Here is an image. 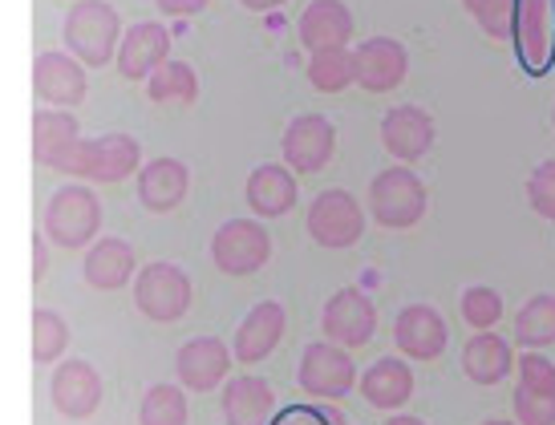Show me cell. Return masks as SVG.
I'll return each instance as SVG.
<instances>
[{"mask_svg": "<svg viewBox=\"0 0 555 425\" xmlns=\"http://www.w3.org/2000/svg\"><path fill=\"white\" fill-rule=\"evenodd\" d=\"M62 37L81 65H109L122 41V16L106 0H78L65 13Z\"/></svg>", "mask_w": 555, "mask_h": 425, "instance_id": "1", "label": "cell"}, {"mask_svg": "<svg viewBox=\"0 0 555 425\" xmlns=\"http://www.w3.org/2000/svg\"><path fill=\"white\" fill-rule=\"evenodd\" d=\"M142 167V146L134 134H98V138H78L74 151L65 154V163L57 170L78 175L86 182H122L130 175H139Z\"/></svg>", "mask_w": 555, "mask_h": 425, "instance_id": "2", "label": "cell"}, {"mask_svg": "<svg viewBox=\"0 0 555 425\" xmlns=\"http://www.w3.org/2000/svg\"><path fill=\"white\" fill-rule=\"evenodd\" d=\"M102 231V198L93 195L86 182L53 191L46 203V240L57 247H90Z\"/></svg>", "mask_w": 555, "mask_h": 425, "instance_id": "3", "label": "cell"}, {"mask_svg": "<svg viewBox=\"0 0 555 425\" xmlns=\"http://www.w3.org/2000/svg\"><path fill=\"white\" fill-rule=\"evenodd\" d=\"M426 186L410 167H389L370 182V211L386 231H410L426 219Z\"/></svg>", "mask_w": 555, "mask_h": 425, "instance_id": "4", "label": "cell"}, {"mask_svg": "<svg viewBox=\"0 0 555 425\" xmlns=\"http://www.w3.org/2000/svg\"><path fill=\"white\" fill-rule=\"evenodd\" d=\"M195 300V284L179 263L155 259L134 275V308L155 324H175L186 317V308Z\"/></svg>", "mask_w": 555, "mask_h": 425, "instance_id": "5", "label": "cell"}, {"mask_svg": "<svg viewBox=\"0 0 555 425\" xmlns=\"http://www.w3.org/2000/svg\"><path fill=\"white\" fill-rule=\"evenodd\" d=\"M511 46L531 77L555 65V0H515L511 9Z\"/></svg>", "mask_w": 555, "mask_h": 425, "instance_id": "6", "label": "cell"}, {"mask_svg": "<svg viewBox=\"0 0 555 425\" xmlns=\"http://www.w3.org/2000/svg\"><path fill=\"white\" fill-rule=\"evenodd\" d=\"M300 389L317 401H340L345 394H353L357 385V364L349 349H340L333 340H312L309 349L300 352V369H296Z\"/></svg>", "mask_w": 555, "mask_h": 425, "instance_id": "7", "label": "cell"}, {"mask_svg": "<svg viewBox=\"0 0 555 425\" xmlns=\"http://www.w3.org/2000/svg\"><path fill=\"white\" fill-rule=\"evenodd\" d=\"M211 259L223 275H251L272 259V235L260 219H228L211 235Z\"/></svg>", "mask_w": 555, "mask_h": 425, "instance_id": "8", "label": "cell"}, {"mask_svg": "<svg viewBox=\"0 0 555 425\" xmlns=\"http://www.w3.org/2000/svg\"><path fill=\"white\" fill-rule=\"evenodd\" d=\"M309 235L321 243V247H333V252L353 247V243L365 235V211H361L357 195L340 191V186L321 191L309 207Z\"/></svg>", "mask_w": 555, "mask_h": 425, "instance_id": "9", "label": "cell"}, {"mask_svg": "<svg viewBox=\"0 0 555 425\" xmlns=\"http://www.w3.org/2000/svg\"><path fill=\"white\" fill-rule=\"evenodd\" d=\"M280 151H284V167L293 175H317L328 167V158L337 151V130L324 114H300L288 121Z\"/></svg>", "mask_w": 555, "mask_h": 425, "instance_id": "10", "label": "cell"}, {"mask_svg": "<svg viewBox=\"0 0 555 425\" xmlns=\"http://www.w3.org/2000/svg\"><path fill=\"white\" fill-rule=\"evenodd\" d=\"M86 69L78 57H69L62 49H46L33 61V93L49 110H74L86 102Z\"/></svg>", "mask_w": 555, "mask_h": 425, "instance_id": "11", "label": "cell"}, {"mask_svg": "<svg viewBox=\"0 0 555 425\" xmlns=\"http://www.w3.org/2000/svg\"><path fill=\"white\" fill-rule=\"evenodd\" d=\"M321 329L324 340H333L340 349H361L377 333V308L361 288H340L333 300L324 304Z\"/></svg>", "mask_w": 555, "mask_h": 425, "instance_id": "12", "label": "cell"}, {"mask_svg": "<svg viewBox=\"0 0 555 425\" xmlns=\"http://www.w3.org/2000/svg\"><path fill=\"white\" fill-rule=\"evenodd\" d=\"M232 364H235L232 349L219 336H195L175 357L179 385L191 389V394H211V389H219L228 381V373H232Z\"/></svg>", "mask_w": 555, "mask_h": 425, "instance_id": "13", "label": "cell"}, {"mask_svg": "<svg viewBox=\"0 0 555 425\" xmlns=\"http://www.w3.org/2000/svg\"><path fill=\"white\" fill-rule=\"evenodd\" d=\"M405 69H410V53L393 37H370L353 53V81L370 93L398 90L405 81Z\"/></svg>", "mask_w": 555, "mask_h": 425, "instance_id": "14", "label": "cell"}, {"mask_svg": "<svg viewBox=\"0 0 555 425\" xmlns=\"http://www.w3.org/2000/svg\"><path fill=\"white\" fill-rule=\"evenodd\" d=\"M49 397H53V410L65 413L69 422H86L102 405V377L90 361H62L53 369Z\"/></svg>", "mask_w": 555, "mask_h": 425, "instance_id": "15", "label": "cell"}, {"mask_svg": "<svg viewBox=\"0 0 555 425\" xmlns=\"http://www.w3.org/2000/svg\"><path fill=\"white\" fill-rule=\"evenodd\" d=\"M393 340H398L401 357H410V361H438L450 345L447 320L430 304H410L393 320Z\"/></svg>", "mask_w": 555, "mask_h": 425, "instance_id": "16", "label": "cell"}, {"mask_svg": "<svg viewBox=\"0 0 555 425\" xmlns=\"http://www.w3.org/2000/svg\"><path fill=\"white\" fill-rule=\"evenodd\" d=\"M288 329V312L280 300H260L235 329L232 357L240 364H260L272 357V349L280 345V336Z\"/></svg>", "mask_w": 555, "mask_h": 425, "instance_id": "17", "label": "cell"}, {"mask_svg": "<svg viewBox=\"0 0 555 425\" xmlns=\"http://www.w3.org/2000/svg\"><path fill=\"white\" fill-rule=\"evenodd\" d=\"M163 61H170V33L158 21H139L130 25V33H122L114 65L126 81H146Z\"/></svg>", "mask_w": 555, "mask_h": 425, "instance_id": "18", "label": "cell"}, {"mask_svg": "<svg viewBox=\"0 0 555 425\" xmlns=\"http://www.w3.org/2000/svg\"><path fill=\"white\" fill-rule=\"evenodd\" d=\"M353 13L345 0H312L309 9L296 21V37L309 53H321V49H349L353 41Z\"/></svg>", "mask_w": 555, "mask_h": 425, "instance_id": "19", "label": "cell"}, {"mask_svg": "<svg viewBox=\"0 0 555 425\" xmlns=\"http://www.w3.org/2000/svg\"><path fill=\"white\" fill-rule=\"evenodd\" d=\"M219 405H223V422L228 425H272L276 413V389L256 373L244 377H228L219 385Z\"/></svg>", "mask_w": 555, "mask_h": 425, "instance_id": "20", "label": "cell"}, {"mask_svg": "<svg viewBox=\"0 0 555 425\" xmlns=\"http://www.w3.org/2000/svg\"><path fill=\"white\" fill-rule=\"evenodd\" d=\"M382 142L398 163H422L434 146V118L422 106H393L382 118Z\"/></svg>", "mask_w": 555, "mask_h": 425, "instance_id": "21", "label": "cell"}, {"mask_svg": "<svg viewBox=\"0 0 555 425\" xmlns=\"http://www.w3.org/2000/svg\"><path fill=\"white\" fill-rule=\"evenodd\" d=\"M134 191H139V203L146 211L167 215L175 211L179 203L191 191V170L179 158H155V163H142L139 179H134Z\"/></svg>", "mask_w": 555, "mask_h": 425, "instance_id": "22", "label": "cell"}, {"mask_svg": "<svg viewBox=\"0 0 555 425\" xmlns=\"http://www.w3.org/2000/svg\"><path fill=\"white\" fill-rule=\"evenodd\" d=\"M244 198L251 215L256 219H280V215H288L296 207V175L284 163H263L247 175V186H244Z\"/></svg>", "mask_w": 555, "mask_h": 425, "instance_id": "23", "label": "cell"}, {"mask_svg": "<svg viewBox=\"0 0 555 425\" xmlns=\"http://www.w3.org/2000/svg\"><path fill=\"white\" fill-rule=\"evenodd\" d=\"M81 275H86V284L98 292H118L130 284V275H134V247L118 235H106V240H98L86 247V263H81Z\"/></svg>", "mask_w": 555, "mask_h": 425, "instance_id": "24", "label": "cell"}, {"mask_svg": "<svg viewBox=\"0 0 555 425\" xmlns=\"http://www.w3.org/2000/svg\"><path fill=\"white\" fill-rule=\"evenodd\" d=\"M361 397L370 401L373 410H401L414 397V369L398 357H382L361 373Z\"/></svg>", "mask_w": 555, "mask_h": 425, "instance_id": "25", "label": "cell"}, {"mask_svg": "<svg viewBox=\"0 0 555 425\" xmlns=\"http://www.w3.org/2000/svg\"><path fill=\"white\" fill-rule=\"evenodd\" d=\"M33 158L41 167L57 170L65 163V154L74 151V142L81 138V126L69 110H37L33 114Z\"/></svg>", "mask_w": 555, "mask_h": 425, "instance_id": "26", "label": "cell"}, {"mask_svg": "<svg viewBox=\"0 0 555 425\" xmlns=\"http://www.w3.org/2000/svg\"><path fill=\"white\" fill-rule=\"evenodd\" d=\"M515 369L511 345L499 333H475L463 349V373L475 385H499L507 381V373Z\"/></svg>", "mask_w": 555, "mask_h": 425, "instance_id": "27", "label": "cell"}, {"mask_svg": "<svg viewBox=\"0 0 555 425\" xmlns=\"http://www.w3.org/2000/svg\"><path fill=\"white\" fill-rule=\"evenodd\" d=\"M29 352H33V364H53L62 361L65 349H69V320L57 312V308H33V320H29Z\"/></svg>", "mask_w": 555, "mask_h": 425, "instance_id": "28", "label": "cell"}, {"mask_svg": "<svg viewBox=\"0 0 555 425\" xmlns=\"http://www.w3.org/2000/svg\"><path fill=\"white\" fill-rule=\"evenodd\" d=\"M515 340L531 352L555 345V292H540V296H531L519 308V317H515Z\"/></svg>", "mask_w": 555, "mask_h": 425, "instance_id": "29", "label": "cell"}, {"mask_svg": "<svg viewBox=\"0 0 555 425\" xmlns=\"http://www.w3.org/2000/svg\"><path fill=\"white\" fill-rule=\"evenodd\" d=\"M146 93L151 102H175V106H191L199 98V77L186 61H163L155 74L146 77Z\"/></svg>", "mask_w": 555, "mask_h": 425, "instance_id": "30", "label": "cell"}, {"mask_svg": "<svg viewBox=\"0 0 555 425\" xmlns=\"http://www.w3.org/2000/svg\"><path fill=\"white\" fill-rule=\"evenodd\" d=\"M309 81L312 90L340 93L353 86V53L349 49H321L309 57Z\"/></svg>", "mask_w": 555, "mask_h": 425, "instance_id": "31", "label": "cell"}, {"mask_svg": "<svg viewBox=\"0 0 555 425\" xmlns=\"http://www.w3.org/2000/svg\"><path fill=\"white\" fill-rule=\"evenodd\" d=\"M139 425H186L183 385H155L139 405Z\"/></svg>", "mask_w": 555, "mask_h": 425, "instance_id": "32", "label": "cell"}, {"mask_svg": "<svg viewBox=\"0 0 555 425\" xmlns=\"http://www.w3.org/2000/svg\"><path fill=\"white\" fill-rule=\"evenodd\" d=\"M459 312H463V320L470 324V329L491 333L494 324H499V317H503V296H499L494 288H487V284H475V288L463 292Z\"/></svg>", "mask_w": 555, "mask_h": 425, "instance_id": "33", "label": "cell"}, {"mask_svg": "<svg viewBox=\"0 0 555 425\" xmlns=\"http://www.w3.org/2000/svg\"><path fill=\"white\" fill-rule=\"evenodd\" d=\"M463 4L491 41L511 37V9H515V0H463Z\"/></svg>", "mask_w": 555, "mask_h": 425, "instance_id": "34", "label": "cell"}, {"mask_svg": "<svg viewBox=\"0 0 555 425\" xmlns=\"http://www.w3.org/2000/svg\"><path fill=\"white\" fill-rule=\"evenodd\" d=\"M527 203H531L535 215L555 223V158H547V163H540V167L531 170V179H527Z\"/></svg>", "mask_w": 555, "mask_h": 425, "instance_id": "35", "label": "cell"}, {"mask_svg": "<svg viewBox=\"0 0 555 425\" xmlns=\"http://www.w3.org/2000/svg\"><path fill=\"white\" fill-rule=\"evenodd\" d=\"M519 389L531 394H555V361L543 352H527L519 357Z\"/></svg>", "mask_w": 555, "mask_h": 425, "instance_id": "36", "label": "cell"}, {"mask_svg": "<svg viewBox=\"0 0 555 425\" xmlns=\"http://www.w3.org/2000/svg\"><path fill=\"white\" fill-rule=\"evenodd\" d=\"M515 425H555V394L515 389Z\"/></svg>", "mask_w": 555, "mask_h": 425, "instance_id": "37", "label": "cell"}, {"mask_svg": "<svg viewBox=\"0 0 555 425\" xmlns=\"http://www.w3.org/2000/svg\"><path fill=\"white\" fill-rule=\"evenodd\" d=\"M272 425H333L324 417L321 410H309V405H293V410H284Z\"/></svg>", "mask_w": 555, "mask_h": 425, "instance_id": "38", "label": "cell"}, {"mask_svg": "<svg viewBox=\"0 0 555 425\" xmlns=\"http://www.w3.org/2000/svg\"><path fill=\"white\" fill-rule=\"evenodd\" d=\"M49 272V247H46V231H33V284L46 280Z\"/></svg>", "mask_w": 555, "mask_h": 425, "instance_id": "39", "label": "cell"}, {"mask_svg": "<svg viewBox=\"0 0 555 425\" xmlns=\"http://www.w3.org/2000/svg\"><path fill=\"white\" fill-rule=\"evenodd\" d=\"M155 4L167 16H195V13H203L211 0H155Z\"/></svg>", "mask_w": 555, "mask_h": 425, "instance_id": "40", "label": "cell"}, {"mask_svg": "<svg viewBox=\"0 0 555 425\" xmlns=\"http://www.w3.org/2000/svg\"><path fill=\"white\" fill-rule=\"evenodd\" d=\"M244 9H251V13H272V9H280V4H288V0H240Z\"/></svg>", "mask_w": 555, "mask_h": 425, "instance_id": "41", "label": "cell"}, {"mask_svg": "<svg viewBox=\"0 0 555 425\" xmlns=\"http://www.w3.org/2000/svg\"><path fill=\"white\" fill-rule=\"evenodd\" d=\"M386 425H426L422 417H410V413H398V417H389Z\"/></svg>", "mask_w": 555, "mask_h": 425, "instance_id": "42", "label": "cell"}, {"mask_svg": "<svg viewBox=\"0 0 555 425\" xmlns=\"http://www.w3.org/2000/svg\"><path fill=\"white\" fill-rule=\"evenodd\" d=\"M482 425H515V422H503V417H491V422H482Z\"/></svg>", "mask_w": 555, "mask_h": 425, "instance_id": "43", "label": "cell"}, {"mask_svg": "<svg viewBox=\"0 0 555 425\" xmlns=\"http://www.w3.org/2000/svg\"><path fill=\"white\" fill-rule=\"evenodd\" d=\"M552 121H555V114H552Z\"/></svg>", "mask_w": 555, "mask_h": 425, "instance_id": "44", "label": "cell"}]
</instances>
